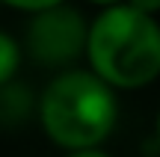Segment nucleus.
<instances>
[{"label":"nucleus","instance_id":"nucleus-1","mask_svg":"<svg viewBox=\"0 0 160 157\" xmlns=\"http://www.w3.org/2000/svg\"><path fill=\"white\" fill-rule=\"evenodd\" d=\"M92 74L110 89H139L160 77V24L128 3L107 6L86 33Z\"/></svg>","mask_w":160,"mask_h":157},{"label":"nucleus","instance_id":"nucleus-2","mask_svg":"<svg viewBox=\"0 0 160 157\" xmlns=\"http://www.w3.org/2000/svg\"><path fill=\"white\" fill-rule=\"evenodd\" d=\"M45 134L68 151L98 148L119 119L116 92L92 71H65L45 89L39 104Z\"/></svg>","mask_w":160,"mask_h":157},{"label":"nucleus","instance_id":"nucleus-3","mask_svg":"<svg viewBox=\"0 0 160 157\" xmlns=\"http://www.w3.org/2000/svg\"><path fill=\"white\" fill-rule=\"evenodd\" d=\"M86 27L83 15L71 6L45 9L27 27V47L30 56L42 65H65L86 51Z\"/></svg>","mask_w":160,"mask_h":157},{"label":"nucleus","instance_id":"nucleus-4","mask_svg":"<svg viewBox=\"0 0 160 157\" xmlns=\"http://www.w3.org/2000/svg\"><path fill=\"white\" fill-rule=\"evenodd\" d=\"M18 65H21V47H18V42L9 33L0 30V86L12 83Z\"/></svg>","mask_w":160,"mask_h":157},{"label":"nucleus","instance_id":"nucleus-5","mask_svg":"<svg viewBox=\"0 0 160 157\" xmlns=\"http://www.w3.org/2000/svg\"><path fill=\"white\" fill-rule=\"evenodd\" d=\"M6 6L12 9H21V12H45V9H53V6H62L65 0H3Z\"/></svg>","mask_w":160,"mask_h":157},{"label":"nucleus","instance_id":"nucleus-6","mask_svg":"<svg viewBox=\"0 0 160 157\" xmlns=\"http://www.w3.org/2000/svg\"><path fill=\"white\" fill-rule=\"evenodd\" d=\"M128 6L137 12H145V15H154L160 12V0H128Z\"/></svg>","mask_w":160,"mask_h":157},{"label":"nucleus","instance_id":"nucleus-7","mask_svg":"<svg viewBox=\"0 0 160 157\" xmlns=\"http://www.w3.org/2000/svg\"><path fill=\"white\" fill-rule=\"evenodd\" d=\"M68 157H110V154L98 151V148H86V151H71Z\"/></svg>","mask_w":160,"mask_h":157},{"label":"nucleus","instance_id":"nucleus-8","mask_svg":"<svg viewBox=\"0 0 160 157\" xmlns=\"http://www.w3.org/2000/svg\"><path fill=\"white\" fill-rule=\"evenodd\" d=\"M92 3H98V6H116L119 0H92Z\"/></svg>","mask_w":160,"mask_h":157},{"label":"nucleus","instance_id":"nucleus-9","mask_svg":"<svg viewBox=\"0 0 160 157\" xmlns=\"http://www.w3.org/2000/svg\"><path fill=\"white\" fill-rule=\"evenodd\" d=\"M157 140H160V116H157Z\"/></svg>","mask_w":160,"mask_h":157}]
</instances>
